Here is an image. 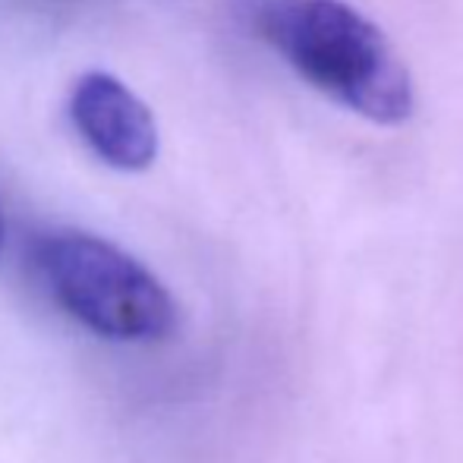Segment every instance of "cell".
<instances>
[{
    "label": "cell",
    "instance_id": "cell-3",
    "mask_svg": "<svg viewBox=\"0 0 463 463\" xmlns=\"http://www.w3.org/2000/svg\"><path fill=\"white\" fill-rule=\"evenodd\" d=\"M70 120L98 161L139 174L158 158L161 133L152 108L114 73L89 70L70 92Z\"/></svg>",
    "mask_w": 463,
    "mask_h": 463
},
{
    "label": "cell",
    "instance_id": "cell-2",
    "mask_svg": "<svg viewBox=\"0 0 463 463\" xmlns=\"http://www.w3.org/2000/svg\"><path fill=\"white\" fill-rule=\"evenodd\" d=\"M35 265L54 303L110 341L152 344L177 328V303L142 262L82 231L38 240Z\"/></svg>",
    "mask_w": 463,
    "mask_h": 463
},
{
    "label": "cell",
    "instance_id": "cell-4",
    "mask_svg": "<svg viewBox=\"0 0 463 463\" xmlns=\"http://www.w3.org/2000/svg\"><path fill=\"white\" fill-rule=\"evenodd\" d=\"M0 252H4V214H0Z\"/></svg>",
    "mask_w": 463,
    "mask_h": 463
},
{
    "label": "cell",
    "instance_id": "cell-1",
    "mask_svg": "<svg viewBox=\"0 0 463 463\" xmlns=\"http://www.w3.org/2000/svg\"><path fill=\"white\" fill-rule=\"evenodd\" d=\"M250 25L316 92L397 127L413 114V80L391 38L350 0H246Z\"/></svg>",
    "mask_w": 463,
    "mask_h": 463
}]
</instances>
